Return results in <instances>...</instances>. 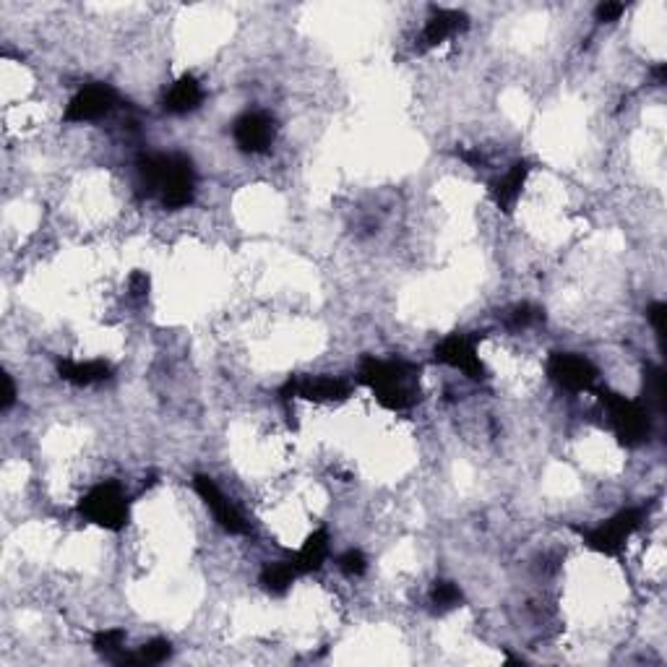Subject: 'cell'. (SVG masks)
<instances>
[{"mask_svg": "<svg viewBox=\"0 0 667 667\" xmlns=\"http://www.w3.org/2000/svg\"><path fill=\"white\" fill-rule=\"evenodd\" d=\"M141 180L149 191H162V201L170 209H180L194 198V167L188 159L175 154H154L139 165Z\"/></svg>", "mask_w": 667, "mask_h": 667, "instance_id": "cell-1", "label": "cell"}, {"mask_svg": "<svg viewBox=\"0 0 667 667\" xmlns=\"http://www.w3.org/2000/svg\"><path fill=\"white\" fill-rule=\"evenodd\" d=\"M410 373H412V368L404 363H383V360L368 357L363 363L360 375L386 407L404 410L415 401V389L410 386Z\"/></svg>", "mask_w": 667, "mask_h": 667, "instance_id": "cell-2", "label": "cell"}, {"mask_svg": "<svg viewBox=\"0 0 667 667\" xmlns=\"http://www.w3.org/2000/svg\"><path fill=\"white\" fill-rule=\"evenodd\" d=\"M81 514L104 529H121L128 517V503L123 491L115 482L97 485L92 493L81 500Z\"/></svg>", "mask_w": 667, "mask_h": 667, "instance_id": "cell-3", "label": "cell"}, {"mask_svg": "<svg viewBox=\"0 0 667 667\" xmlns=\"http://www.w3.org/2000/svg\"><path fill=\"white\" fill-rule=\"evenodd\" d=\"M602 401H605V407L610 412L613 428H616V433H618L623 444L636 446L649 436V415H646V410L639 401H631L626 396L610 394V392L602 394Z\"/></svg>", "mask_w": 667, "mask_h": 667, "instance_id": "cell-4", "label": "cell"}, {"mask_svg": "<svg viewBox=\"0 0 667 667\" xmlns=\"http://www.w3.org/2000/svg\"><path fill=\"white\" fill-rule=\"evenodd\" d=\"M644 511L642 509H626L616 514L610 521L599 524L597 529L584 535V543L594 547L597 553H605V555H618L623 543L636 532V527L642 524Z\"/></svg>", "mask_w": 667, "mask_h": 667, "instance_id": "cell-5", "label": "cell"}, {"mask_svg": "<svg viewBox=\"0 0 667 667\" xmlns=\"http://www.w3.org/2000/svg\"><path fill=\"white\" fill-rule=\"evenodd\" d=\"M115 104V92L104 84H95V86H86L81 89L68 110H66V121L68 123H86V121H97L104 113H110Z\"/></svg>", "mask_w": 667, "mask_h": 667, "instance_id": "cell-6", "label": "cell"}, {"mask_svg": "<svg viewBox=\"0 0 667 667\" xmlns=\"http://www.w3.org/2000/svg\"><path fill=\"white\" fill-rule=\"evenodd\" d=\"M547 373L553 375V381H558L563 389L571 392H581V389H590L597 378L594 365L587 357H579V355H553L550 363H547Z\"/></svg>", "mask_w": 667, "mask_h": 667, "instance_id": "cell-7", "label": "cell"}, {"mask_svg": "<svg viewBox=\"0 0 667 667\" xmlns=\"http://www.w3.org/2000/svg\"><path fill=\"white\" fill-rule=\"evenodd\" d=\"M194 485H196V493L203 498V503L212 509L214 519L220 521L227 532H232V535L246 532L248 527H246V521H243V517L232 509V503L224 498L222 491L217 488V482H214L212 477H206V474H196Z\"/></svg>", "mask_w": 667, "mask_h": 667, "instance_id": "cell-8", "label": "cell"}, {"mask_svg": "<svg viewBox=\"0 0 667 667\" xmlns=\"http://www.w3.org/2000/svg\"><path fill=\"white\" fill-rule=\"evenodd\" d=\"M436 357L446 365H451V368H459L462 373H467L470 378L482 375V365H480L474 342L464 334H451L448 339H444L441 345L436 347Z\"/></svg>", "mask_w": 667, "mask_h": 667, "instance_id": "cell-9", "label": "cell"}, {"mask_svg": "<svg viewBox=\"0 0 667 667\" xmlns=\"http://www.w3.org/2000/svg\"><path fill=\"white\" fill-rule=\"evenodd\" d=\"M235 141H238V147L243 149V151H250V154L266 151L274 141L272 118H266L264 113L243 115L235 123Z\"/></svg>", "mask_w": 667, "mask_h": 667, "instance_id": "cell-10", "label": "cell"}, {"mask_svg": "<svg viewBox=\"0 0 667 667\" xmlns=\"http://www.w3.org/2000/svg\"><path fill=\"white\" fill-rule=\"evenodd\" d=\"M282 394H300L305 399L331 401V399H342V396L349 394V386L339 378H302V381H290Z\"/></svg>", "mask_w": 667, "mask_h": 667, "instance_id": "cell-11", "label": "cell"}, {"mask_svg": "<svg viewBox=\"0 0 667 667\" xmlns=\"http://www.w3.org/2000/svg\"><path fill=\"white\" fill-rule=\"evenodd\" d=\"M464 26H467V16L464 14H459V11H438L425 24V29H422L420 50H430L436 48V45H441L451 34H456Z\"/></svg>", "mask_w": 667, "mask_h": 667, "instance_id": "cell-12", "label": "cell"}, {"mask_svg": "<svg viewBox=\"0 0 667 667\" xmlns=\"http://www.w3.org/2000/svg\"><path fill=\"white\" fill-rule=\"evenodd\" d=\"M329 555V532L326 529H319L308 537V543L300 547V553L295 555L293 566L297 569V573H311V571H319L323 566Z\"/></svg>", "mask_w": 667, "mask_h": 667, "instance_id": "cell-13", "label": "cell"}, {"mask_svg": "<svg viewBox=\"0 0 667 667\" xmlns=\"http://www.w3.org/2000/svg\"><path fill=\"white\" fill-rule=\"evenodd\" d=\"M201 99H203L201 84H198L194 76H183L173 89H170V95L165 97V107L170 113H188V110L198 107Z\"/></svg>", "mask_w": 667, "mask_h": 667, "instance_id": "cell-14", "label": "cell"}, {"mask_svg": "<svg viewBox=\"0 0 667 667\" xmlns=\"http://www.w3.org/2000/svg\"><path fill=\"white\" fill-rule=\"evenodd\" d=\"M60 375L66 381H71L76 386H92L97 381H104L110 375V368L99 360H89V363H74V360H66L58 365Z\"/></svg>", "mask_w": 667, "mask_h": 667, "instance_id": "cell-15", "label": "cell"}, {"mask_svg": "<svg viewBox=\"0 0 667 667\" xmlns=\"http://www.w3.org/2000/svg\"><path fill=\"white\" fill-rule=\"evenodd\" d=\"M527 173H529V165H527V162H519L511 173L506 175V177L495 185V203H498V209L509 212V209L517 203V198H519L521 194V185H524V180H527Z\"/></svg>", "mask_w": 667, "mask_h": 667, "instance_id": "cell-16", "label": "cell"}, {"mask_svg": "<svg viewBox=\"0 0 667 667\" xmlns=\"http://www.w3.org/2000/svg\"><path fill=\"white\" fill-rule=\"evenodd\" d=\"M297 569L290 563H269L266 569L261 571V584L269 590L272 594H282L290 590V584L295 581Z\"/></svg>", "mask_w": 667, "mask_h": 667, "instance_id": "cell-17", "label": "cell"}, {"mask_svg": "<svg viewBox=\"0 0 667 667\" xmlns=\"http://www.w3.org/2000/svg\"><path fill=\"white\" fill-rule=\"evenodd\" d=\"M167 654H170V642L154 639V642H149L141 652L118 657V662H123V665H159V662L167 660Z\"/></svg>", "mask_w": 667, "mask_h": 667, "instance_id": "cell-18", "label": "cell"}, {"mask_svg": "<svg viewBox=\"0 0 667 667\" xmlns=\"http://www.w3.org/2000/svg\"><path fill=\"white\" fill-rule=\"evenodd\" d=\"M123 639L125 634L121 628H107V631H99L97 636H95V646H97L99 652H104L107 657H115L123 649Z\"/></svg>", "mask_w": 667, "mask_h": 667, "instance_id": "cell-19", "label": "cell"}, {"mask_svg": "<svg viewBox=\"0 0 667 667\" xmlns=\"http://www.w3.org/2000/svg\"><path fill=\"white\" fill-rule=\"evenodd\" d=\"M433 602L438 605V608H454L459 599H462V592L454 587V584H448V581H438L436 587H433Z\"/></svg>", "mask_w": 667, "mask_h": 667, "instance_id": "cell-20", "label": "cell"}, {"mask_svg": "<svg viewBox=\"0 0 667 667\" xmlns=\"http://www.w3.org/2000/svg\"><path fill=\"white\" fill-rule=\"evenodd\" d=\"M339 566H342V571L349 573V576H363L365 569H368V561H365V555H363L360 550H349V553H345V555L339 558Z\"/></svg>", "mask_w": 667, "mask_h": 667, "instance_id": "cell-21", "label": "cell"}, {"mask_svg": "<svg viewBox=\"0 0 667 667\" xmlns=\"http://www.w3.org/2000/svg\"><path fill=\"white\" fill-rule=\"evenodd\" d=\"M646 394H649V399H652L654 404L662 407V401H665V375H662L660 368L646 375Z\"/></svg>", "mask_w": 667, "mask_h": 667, "instance_id": "cell-22", "label": "cell"}, {"mask_svg": "<svg viewBox=\"0 0 667 667\" xmlns=\"http://www.w3.org/2000/svg\"><path fill=\"white\" fill-rule=\"evenodd\" d=\"M543 319V313L537 311V308H532V305H519L517 311H514V316H511V323L514 326H529V323H537Z\"/></svg>", "mask_w": 667, "mask_h": 667, "instance_id": "cell-23", "label": "cell"}, {"mask_svg": "<svg viewBox=\"0 0 667 667\" xmlns=\"http://www.w3.org/2000/svg\"><path fill=\"white\" fill-rule=\"evenodd\" d=\"M626 5L623 3H599L597 5V22H618Z\"/></svg>", "mask_w": 667, "mask_h": 667, "instance_id": "cell-24", "label": "cell"}, {"mask_svg": "<svg viewBox=\"0 0 667 667\" xmlns=\"http://www.w3.org/2000/svg\"><path fill=\"white\" fill-rule=\"evenodd\" d=\"M646 316H649V321H652V326H654V331L662 337V334H665V319H667L665 302H654V305H649Z\"/></svg>", "mask_w": 667, "mask_h": 667, "instance_id": "cell-25", "label": "cell"}, {"mask_svg": "<svg viewBox=\"0 0 667 667\" xmlns=\"http://www.w3.org/2000/svg\"><path fill=\"white\" fill-rule=\"evenodd\" d=\"M16 399V386L11 381V375H3V410H8Z\"/></svg>", "mask_w": 667, "mask_h": 667, "instance_id": "cell-26", "label": "cell"}, {"mask_svg": "<svg viewBox=\"0 0 667 667\" xmlns=\"http://www.w3.org/2000/svg\"><path fill=\"white\" fill-rule=\"evenodd\" d=\"M147 290H149L147 274H133V276H131V293H133V295H144Z\"/></svg>", "mask_w": 667, "mask_h": 667, "instance_id": "cell-27", "label": "cell"}]
</instances>
